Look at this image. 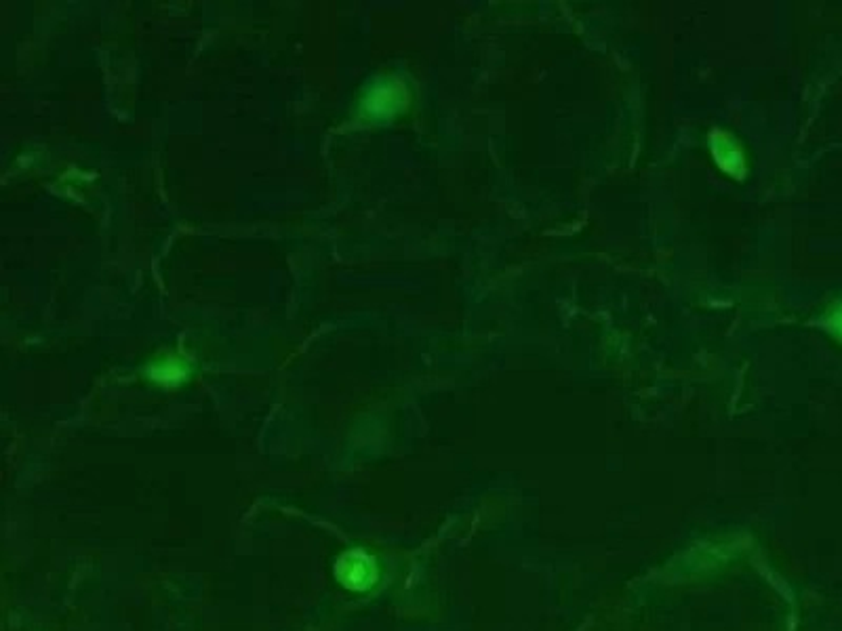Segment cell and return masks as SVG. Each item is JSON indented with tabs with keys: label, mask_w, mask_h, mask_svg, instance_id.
<instances>
[{
	"label": "cell",
	"mask_w": 842,
	"mask_h": 631,
	"mask_svg": "<svg viewBox=\"0 0 842 631\" xmlns=\"http://www.w3.org/2000/svg\"><path fill=\"white\" fill-rule=\"evenodd\" d=\"M335 576L350 592H367L378 583V564L365 551H348L339 558L335 566Z\"/></svg>",
	"instance_id": "1"
},
{
	"label": "cell",
	"mask_w": 842,
	"mask_h": 631,
	"mask_svg": "<svg viewBox=\"0 0 842 631\" xmlns=\"http://www.w3.org/2000/svg\"><path fill=\"white\" fill-rule=\"evenodd\" d=\"M714 142H716V143L720 145V148H725V154H718V151H714V154H716V158H718L720 165L725 167L726 158H729V167H726V171L733 173V175H737L739 171H742V169H743L742 154H739V150L735 148V145H733L731 139L725 137V135H716V137H714Z\"/></svg>",
	"instance_id": "2"
},
{
	"label": "cell",
	"mask_w": 842,
	"mask_h": 631,
	"mask_svg": "<svg viewBox=\"0 0 842 631\" xmlns=\"http://www.w3.org/2000/svg\"><path fill=\"white\" fill-rule=\"evenodd\" d=\"M836 329H838L842 333V309L838 314H836Z\"/></svg>",
	"instance_id": "3"
}]
</instances>
